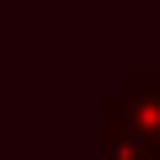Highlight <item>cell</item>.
<instances>
[{
  "mask_svg": "<svg viewBox=\"0 0 160 160\" xmlns=\"http://www.w3.org/2000/svg\"><path fill=\"white\" fill-rule=\"evenodd\" d=\"M118 107H123V123L133 128V139L155 144L160 149V69H128L123 75V91H118Z\"/></svg>",
  "mask_w": 160,
  "mask_h": 160,
  "instance_id": "1",
  "label": "cell"
}]
</instances>
